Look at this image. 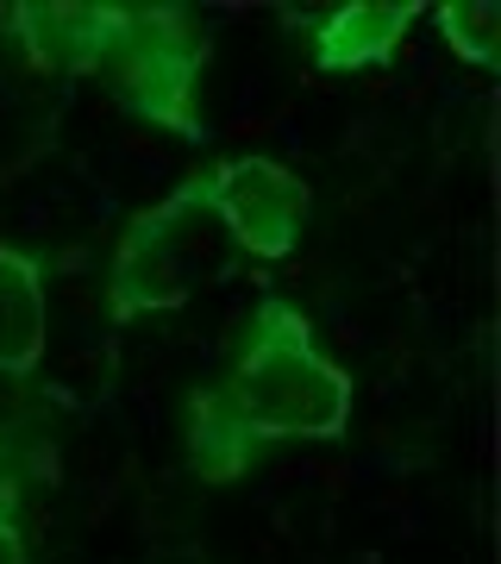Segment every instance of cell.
<instances>
[{
  "label": "cell",
  "instance_id": "6da1fadb",
  "mask_svg": "<svg viewBox=\"0 0 501 564\" xmlns=\"http://www.w3.org/2000/svg\"><path fill=\"white\" fill-rule=\"evenodd\" d=\"M345 421L351 377L314 345V321L301 307L263 295L232 370L188 402V464L207 484H232L263 445L333 440Z\"/></svg>",
  "mask_w": 501,
  "mask_h": 564
},
{
  "label": "cell",
  "instance_id": "7a4b0ae2",
  "mask_svg": "<svg viewBox=\"0 0 501 564\" xmlns=\"http://www.w3.org/2000/svg\"><path fill=\"white\" fill-rule=\"evenodd\" d=\"M200 63H207V25L195 13H182V7H120L113 44H107L95 76H107L120 107H132L139 120L170 126L182 139H200L195 120Z\"/></svg>",
  "mask_w": 501,
  "mask_h": 564
},
{
  "label": "cell",
  "instance_id": "3957f363",
  "mask_svg": "<svg viewBox=\"0 0 501 564\" xmlns=\"http://www.w3.org/2000/svg\"><path fill=\"white\" fill-rule=\"evenodd\" d=\"M200 207V176H188L170 195V202L132 214V226L113 245V270H107V302H113V321H132V314H163V307L188 302V226H195Z\"/></svg>",
  "mask_w": 501,
  "mask_h": 564
},
{
  "label": "cell",
  "instance_id": "277c9868",
  "mask_svg": "<svg viewBox=\"0 0 501 564\" xmlns=\"http://www.w3.org/2000/svg\"><path fill=\"white\" fill-rule=\"evenodd\" d=\"M200 207L251 258H288L314 220L307 182L276 158H226L214 176H200Z\"/></svg>",
  "mask_w": 501,
  "mask_h": 564
},
{
  "label": "cell",
  "instance_id": "5b68a950",
  "mask_svg": "<svg viewBox=\"0 0 501 564\" xmlns=\"http://www.w3.org/2000/svg\"><path fill=\"white\" fill-rule=\"evenodd\" d=\"M13 20H20L13 32H20L32 69H44V76H95L107 44H113L120 7H20Z\"/></svg>",
  "mask_w": 501,
  "mask_h": 564
},
{
  "label": "cell",
  "instance_id": "8992f818",
  "mask_svg": "<svg viewBox=\"0 0 501 564\" xmlns=\"http://www.w3.org/2000/svg\"><path fill=\"white\" fill-rule=\"evenodd\" d=\"M414 20H421L414 0H351V7H333L314 25V63H320L326 76L377 69V63H389L401 51Z\"/></svg>",
  "mask_w": 501,
  "mask_h": 564
},
{
  "label": "cell",
  "instance_id": "52a82bcc",
  "mask_svg": "<svg viewBox=\"0 0 501 564\" xmlns=\"http://www.w3.org/2000/svg\"><path fill=\"white\" fill-rule=\"evenodd\" d=\"M51 333V302H44V270L13 245H0V370L32 377Z\"/></svg>",
  "mask_w": 501,
  "mask_h": 564
},
{
  "label": "cell",
  "instance_id": "ba28073f",
  "mask_svg": "<svg viewBox=\"0 0 501 564\" xmlns=\"http://www.w3.org/2000/svg\"><path fill=\"white\" fill-rule=\"evenodd\" d=\"M439 32L451 44V57L477 63V69H489L501 57V13L489 0H451V7H439Z\"/></svg>",
  "mask_w": 501,
  "mask_h": 564
},
{
  "label": "cell",
  "instance_id": "9c48e42d",
  "mask_svg": "<svg viewBox=\"0 0 501 564\" xmlns=\"http://www.w3.org/2000/svg\"><path fill=\"white\" fill-rule=\"evenodd\" d=\"M0 564H25V540H20V527L0 514Z\"/></svg>",
  "mask_w": 501,
  "mask_h": 564
}]
</instances>
